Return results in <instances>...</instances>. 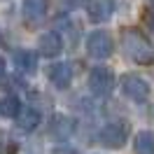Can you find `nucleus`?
<instances>
[{
	"label": "nucleus",
	"mask_w": 154,
	"mask_h": 154,
	"mask_svg": "<svg viewBox=\"0 0 154 154\" xmlns=\"http://www.w3.org/2000/svg\"><path fill=\"white\" fill-rule=\"evenodd\" d=\"M49 82L54 84L56 89H68L70 87V82H72V66L66 63V61H61V63H54V66L49 68Z\"/></svg>",
	"instance_id": "8"
},
{
	"label": "nucleus",
	"mask_w": 154,
	"mask_h": 154,
	"mask_svg": "<svg viewBox=\"0 0 154 154\" xmlns=\"http://www.w3.org/2000/svg\"><path fill=\"white\" fill-rule=\"evenodd\" d=\"M14 119H17V126H19L21 131H33L40 124V112L30 105H21L19 115L14 117Z\"/></svg>",
	"instance_id": "12"
},
{
	"label": "nucleus",
	"mask_w": 154,
	"mask_h": 154,
	"mask_svg": "<svg viewBox=\"0 0 154 154\" xmlns=\"http://www.w3.org/2000/svg\"><path fill=\"white\" fill-rule=\"evenodd\" d=\"M66 2H68V5H70V7H75L77 2H79V0H66Z\"/></svg>",
	"instance_id": "17"
},
{
	"label": "nucleus",
	"mask_w": 154,
	"mask_h": 154,
	"mask_svg": "<svg viewBox=\"0 0 154 154\" xmlns=\"http://www.w3.org/2000/svg\"><path fill=\"white\" fill-rule=\"evenodd\" d=\"M89 89L94 96H110L115 89V72L105 66H96L89 72Z\"/></svg>",
	"instance_id": "3"
},
{
	"label": "nucleus",
	"mask_w": 154,
	"mask_h": 154,
	"mask_svg": "<svg viewBox=\"0 0 154 154\" xmlns=\"http://www.w3.org/2000/svg\"><path fill=\"white\" fill-rule=\"evenodd\" d=\"M49 0H23V17L30 23H38L47 17Z\"/></svg>",
	"instance_id": "9"
},
{
	"label": "nucleus",
	"mask_w": 154,
	"mask_h": 154,
	"mask_svg": "<svg viewBox=\"0 0 154 154\" xmlns=\"http://www.w3.org/2000/svg\"><path fill=\"white\" fill-rule=\"evenodd\" d=\"M122 49H124L126 56L131 61H135V63H149L154 58V49L149 45V40L135 28H126L122 33Z\"/></svg>",
	"instance_id": "1"
},
{
	"label": "nucleus",
	"mask_w": 154,
	"mask_h": 154,
	"mask_svg": "<svg viewBox=\"0 0 154 154\" xmlns=\"http://www.w3.org/2000/svg\"><path fill=\"white\" fill-rule=\"evenodd\" d=\"M128 133H131V128L126 122H110L98 131V143L107 149H122L128 140Z\"/></svg>",
	"instance_id": "2"
},
{
	"label": "nucleus",
	"mask_w": 154,
	"mask_h": 154,
	"mask_svg": "<svg viewBox=\"0 0 154 154\" xmlns=\"http://www.w3.org/2000/svg\"><path fill=\"white\" fill-rule=\"evenodd\" d=\"M117 10L115 0H89L87 2V14L94 23H105L112 19V14Z\"/></svg>",
	"instance_id": "6"
},
{
	"label": "nucleus",
	"mask_w": 154,
	"mask_h": 154,
	"mask_svg": "<svg viewBox=\"0 0 154 154\" xmlns=\"http://www.w3.org/2000/svg\"><path fill=\"white\" fill-rule=\"evenodd\" d=\"M2 77H5V58L0 56V79H2Z\"/></svg>",
	"instance_id": "16"
},
{
	"label": "nucleus",
	"mask_w": 154,
	"mask_h": 154,
	"mask_svg": "<svg viewBox=\"0 0 154 154\" xmlns=\"http://www.w3.org/2000/svg\"><path fill=\"white\" fill-rule=\"evenodd\" d=\"M61 51H63V40H61L58 33H45V35L40 38V54H42V56L54 58V56H58Z\"/></svg>",
	"instance_id": "11"
},
{
	"label": "nucleus",
	"mask_w": 154,
	"mask_h": 154,
	"mask_svg": "<svg viewBox=\"0 0 154 154\" xmlns=\"http://www.w3.org/2000/svg\"><path fill=\"white\" fill-rule=\"evenodd\" d=\"M19 110H21V103H19V98L17 96H5V98H0V115L2 117H17L19 115Z\"/></svg>",
	"instance_id": "14"
},
{
	"label": "nucleus",
	"mask_w": 154,
	"mask_h": 154,
	"mask_svg": "<svg viewBox=\"0 0 154 154\" xmlns=\"http://www.w3.org/2000/svg\"><path fill=\"white\" fill-rule=\"evenodd\" d=\"M147 23H149V28L154 30V10L149 12V14H147Z\"/></svg>",
	"instance_id": "15"
},
{
	"label": "nucleus",
	"mask_w": 154,
	"mask_h": 154,
	"mask_svg": "<svg viewBox=\"0 0 154 154\" xmlns=\"http://www.w3.org/2000/svg\"><path fill=\"white\" fill-rule=\"evenodd\" d=\"M135 154H154V133L152 131H140L133 140Z\"/></svg>",
	"instance_id": "13"
},
{
	"label": "nucleus",
	"mask_w": 154,
	"mask_h": 154,
	"mask_svg": "<svg viewBox=\"0 0 154 154\" xmlns=\"http://www.w3.org/2000/svg\"><path fill=\"white\" fill-rule=\"evenodd\" d=\"M112 49H115L112 38L107 35L105 30H94V33L89 35L87 51H89V56H91V58H107V56H112Z\"/></svg>",
	"instance_id": "5"
},
{
	"label": "nucleus",
	"mask_w": 154,
	"mask_h": 154,
	"mask_svg": "<svg viewBox=\"0 0 154 154\" xmlns=\"http://www.w3.org/2000/svg\"><path fill=\"white\" fill-rule=\"evenodd\" d=\"M75 131V124H72V119L66 115H51L49 119V135L54 138V140H68L70 135Z\"/></svg>",
	"instance_id": "7"
},
{
	"label": "nucleus",
	"mask_w": 154,
	"mask_h": 154,
	"mask_svg": "<svg viewBox=\"0 0 154 154\" xmlns=\"http://www.w3.org/2000/svg\"><path fill=\"white\" fill-rule=\"evenodd\" d=\"M12 61H14V68H17L19 72L30 75V72L38 70V56H35L30 49H19V51H14Z\"/></svg>",
	"instance_id": "10"
},
{
	"label": "nucleus",
	"mask_w": 154,
	"mask_h": 154,
	"mask_svg": "<svg viewBox=\"0 0 154 154\" xmlns=\"http://www.w3.org/2000/svg\"><path fill=\"white\" fill-rule=\"evenodd\" d=\"M122 91H124V96H128L131 100L135 103H143L149 98V82L143 79L140 75H135V72H126L122 75Z\"/></svg>",
	"instance_id": "4"
}]
</instances>
